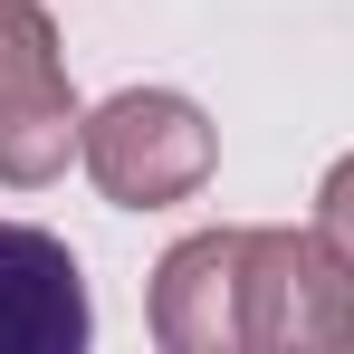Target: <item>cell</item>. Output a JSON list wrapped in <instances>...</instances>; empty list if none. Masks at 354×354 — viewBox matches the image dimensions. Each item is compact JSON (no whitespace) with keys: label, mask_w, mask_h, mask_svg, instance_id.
<instances>
[{"label":"cell","mask_w":354,"mask_h":354,"mask_svg":"<svg viewBox=\"0 0 354 354\" xmlns=\"http://www.w3.org/2000/svg\"><path fill=\"white\" fill-rule=\"evenodd\" d=\"M77 86H67L58 29L39 0H0V182L10 192H39L67 173L77 153Z\"/></svg>","instance_id":"obj_3"},{"label":"cell","mask_w":354,"mask_h":354,"mask_svg":"<svg viewBox=\"0 0 354 354\" xmlns=\"http://www.w3.org/2000/svg\"><path fill=\"white\" fill-rule=\"evenodd\" d=\"M153 335L173 354H239V230H192L163 249Z\"/></svg>","instance_id":"obj_5"},{"label":"cell","mask_w":354,"mask_h":354,"mask_svg":"<svg viewBox=\"0 0 354 354\" xmlns=\"http://www.w3.org/2000/svg\"><path fill=\"white\" fill-rule=\"evenodd\" d=\"M239 345L249 354H345L354 268L316 230H239Z\"/></svg>","instance_id":"obj_2"},{"label":"cell","mask_w":354,"mask_h":354,"mask_svg":"<svg viewBox=\"0 0 354 354\" xmlns=\"http://www.w3.org/2000/svg\"><path fill=\"white\" fill-rule=\"evenodd\" d=\"M86 278L77 249L29 221H0V354H77L86 345Z\"/></svg>","instance_id":"obj_4"},{"label":"cell","mask_w":354,"mask_h":354,"mask_svg":"<svg viewBox=\"0 0 354 354\" xmlns=\"http://www.w3.org/2000/svg\"><path fill=\"white\" fill-rule=\"evenodd\" d=\"M77 163H86V182H96L106 201H124V211H173V201H192V192L211 182L221 134H211V115H201L192 96H173V86H124V96H106L96 115L77 124Z\"/></svg>","instance_id":"obj_1"},{"label":"cell","mask_w":354,"mask_h":354,"mask_svg":"<svg viewBox=\"0 0 354 354\" xmlns=\"http://www.w3.org/2000/svg\"><path fill=\"white\" fill-rule=\"evenodd\" d=\"M316 239H326V249L354 268V153H345L326 182H316Z\"/></svg>","instance_id":"obj_6"}]
</instances>
